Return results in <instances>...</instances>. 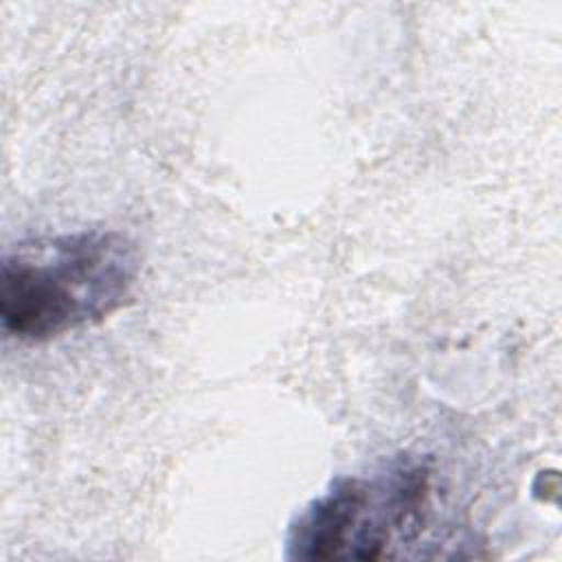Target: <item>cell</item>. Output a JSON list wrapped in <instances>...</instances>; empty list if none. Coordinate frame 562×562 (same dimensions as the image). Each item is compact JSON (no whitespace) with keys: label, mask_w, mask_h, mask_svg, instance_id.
<instances>
[{"label":"cell","mask_w":562,"mask_h":562,"mask_svg":"<svg viewBox=\"0 0 562 562\" xmlns=\"http://www.w3.org/2000/svg\"><path fill=\"white\" fill-rule=\"evenodd\" d=\"M430 468L395 457L369 476L327 483L290 522L288 560H378L395 542L413 540L426 520Z\"/></svg>","instance_id":"obj_2"},{"label":"cell","mask_w":562,"mask_h":562,"mask_svg":"<svg viewBox=\"0 0 562 562\" xmlns=\"http://www.w3.org/2000/svg\"><path fill=\"white\" fill-rule=\"evenodd\" d=\"M138 274V246L121 231L20 241L2 257V331L20 342H46L101 323L130 303Z\"/></svg>","instance_id":"obj_1"}]
</instances>
